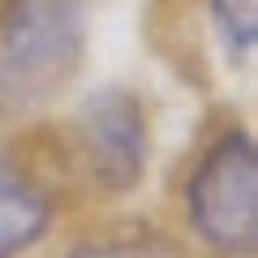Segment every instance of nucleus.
I'll return each mask as SVG.
<instances>
[{
	"instance_id": "nucleus-1",
	"label": "nucleus",
	"mask_w": 258,
	"mask_h": 258,
	"mask_svg": "<svg viewBox=\"0 0 258 258\" xmlns=\"http://www.w3.org/2000/svg\"><path fill=\"white\" fill-rule=\"evenodd\" d=\"M86 60L82 0H5L0 5V120L52 108Z\"/></svg>"
},
{
	"instance_id": "nucleus-2",
	"label": "nucleus",
	"mask_w": 258,
	"mask_h": 258,
	"mask_svg": "<svg viewBox=\"0 0 258 258\" xmlns=\"http://www.w3.org/2000/svg\"><path fill=\"white\" fill-rule=\"evenodd\" d=\"M181 220L211 258L258 254V151L249 129H224L181 185Z\"/></svg>"
},
{
	"instance_id": "nucleus-3",
	"label": "nucleus",
	"mask_w": 258,
	"mask_h": 258,
	"mask_svg": "<svg viewBox=\"0 0 258 258\" xmlns=\"http://www.w3.org/2000/svg\"><path fill=\"white\" fill-rule=\"evenodd\" d=\"M74 159L99 198H129L151 168L147 108L129 86H95L74 108Z\"/></svg>"
},
{
	"instance_id": "nucleus-4",
	"label": "nucleus",
	"mask_w": 258,
	"mask_h": 258,
	"mask_svg": "<svg viewBox=\"0 0 258 258\" xmlns=\"http://www.w3.org/2000/svg\"><path fill=\"white\" fill-rule=\"evenodd\" d=\"M60 220L56 189L26 164L0 151V258H30Z\"/></svg>"
},
{
	"instance_id": "nucleus-5",
	"label": "nucleus",
	"mask_w": 258,
	"mask_h": 258,
	"mask_svg": "<svg viewBox=\"0 0 258 258\" xmlns=\"http://www.w3.org/2000/svg\"><path fill=\"white\" fill-rule=\"evenodd\" d=\"M211 26L220 35L224 52L232 64L249 60L254 52V35H258V0H207Z\"/></svg>"
},
{
	"instance_id": "nucleus-6",
	"label": "nucleus",
	"mask_w": 258,
	"mask_h": 258,
	"mask_svg": "<svg viewBox=\"0 0 258 258\" xmlns=\"http://www.w3.org/2000/svg\"><path fill=\"white\" fill-rule=\"evenodd\" d=\"M60 258H172V249L138 232H108V237L74 241Z\"/></svg>"
}]
</instances>
